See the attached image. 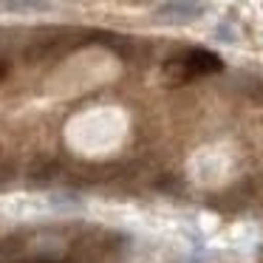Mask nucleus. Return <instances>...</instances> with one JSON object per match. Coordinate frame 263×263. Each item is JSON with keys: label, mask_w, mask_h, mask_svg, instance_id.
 Returning <instances> with one entry per match:
<instances>
[{"label": "nucleus", "mask_w": 263, "mask_h": 263, "mask_svg": "<svg viewBox=\"0 0 263 263\" xmlns=\"http://www.w3.org/2000/svg\"><path fill=\"white\" fill-rule=\"evenodd\" d=\"M153 190H159L164 195H178L184 193V178L178 173H161L159 178H153Z\"/></svg>", "instance_id": "423d86ee"}, {"label": "nucleus", "mask_w": 263, "mask_h": 263, "mask_svg": "<svg viewBox=\"0 0 263 263\" xmlns=\"http://www.w3.org/2000/svg\"><path fill=\"white\" fill-rule=\"evenodd\" d=\"M215 34H218V40H223V43H235V40H238V37H235V31L229 29V26H218Z\"/></svg>", "instance_id": "1a4fd4ad"}, {"label": "nucleus", "mask_w": 263, "mask_h": 263, "mask_svg": "<svg viewBox=\"0 0 263 263\" xmlns=\"http://www.w3.org/2000/svg\"><path fill=\"white\" fill-rule=\"evenodd\" d=\"M246 97L252 99L255 105H263V80H255L249 88H246Z\"/></svg>", "instance_id": "0eeeda50"}, {"label": "nucleus", "mask_w": 263, "mask_h": 263, "mask_svg": "<svg viewBox=\"0 0 263 263\" xmlns=\"http://www.w3.org/2000/svg\"><path fill=\"white\" fill-rule=\"evenodd\" d=\"M9 12H29V9H48V3H6Z\"/></svg>", "instance_id": "6e6552de"}, {"label": "nucleus", "mask_w": 263, "mask_h": 263, "mask_svg": "<svg viewBox=\"0 0 263 263\" xmlns=\"http://www.w3.org/2000/svg\"><path fill=\"white\" fill-rule=\"evenodd\" d=\"M218 71H223V60L210 48H187L164 63V74L173 85H184L195 77H210Z\"/></svg>", "instance_id": "f257e3e1"}, {"label": "nucleus", "mask_w": 263, "mask_h": 263, "mask_svg": "<svg viewBox=\"0 0 263 263\" xmlns=\"http://www.w3.org/2000/svg\"><path fill=\"white\" fill-rule=\"evenodd\" d=\"M206 12L204 3H190V0H170L156 6V17L164 23H193Z\"/></svg>", "instance_id": "f03ea898"}, {"label": "nucleus", "mask_w": 263, "mask_h": 263, "mask_svg": "<svg viewBox=\"0 0 263 263\" xmlns=\"http://www.w3.org/2000/svg\"><path fill=\"white\" fill-rule=\"evenodd\" d=\"M63 178V164L57 159H34L26 170V184L31 187H51Z\"/></svg>", "instance_id": "7ed1b4c3"}, {"label": "nucleus", "mask_w": 263, "mask_h": 263, "mask_svg": "<svg viewBox=\"0 0 263 263\" xmlns=\"http://www.w3.org/2000/svg\"><path fill=\"white\" fill-rule=\"evenodd\" d=\"M26 243H29V240H26L23 235H9V238H3L0 240V263L17 260L26 252Z\"/></svg>", "instance_id": "39448f33"}, {"label": "nucleus", "mask_w": 263, "mask_h": 263, "mask_svg": "<svg viewBox=\"0 0 263 263\" xmlns=\"http://www.w3.org/2000/svg\"><path fill=\"white\" fill-rule=\"evenodd\" d=\"M26 263H57V260H48V257H34V260H26Z\"/></svg>", "instance_id": "9d476101"}, {"label": "nucleus", "mask_w": 263, "mask_h": 263, "mask_svg": "<svg viewBox=\"0 0 263 263\" xmlns=\"http://www.w3.org/2000/svg\"><path fill=\"white\" fill-rule=\"evenodd\" d=\"M246 201H249V195H240V187H232V190H227V193L212 195L210 206H215V210H221V212H238L240 206H246Z\"/></svg>", "instance_id": "20e7f679"}]
</instances>
